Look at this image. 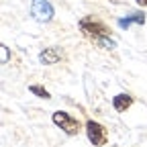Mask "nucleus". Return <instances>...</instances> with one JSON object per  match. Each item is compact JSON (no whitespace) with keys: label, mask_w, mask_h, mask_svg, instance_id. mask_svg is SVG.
Wrapping results in <instances>:
<instances>
[{"label":"nucleus","mask_w":147,"mask_h":147,"mask_svg":"<svg viewBox=\"0 0 147 147\" xmlns=\"http://www.w3.org/2000/svg\"><path fill=\"white\" fill-rule=\"evenodd\" d=\"M131 104H133V96H129V94H117L113 98V106L117 113H125L127 108H131Z\"/></svg>","instance_id":"6"},{"label":"nucleus","mask_w":147,"mask_h":147,"mask_svg":"<svg viewBox=\"0 0 147 147\" xmlns=\"http://www.w3.org/2000/svg\"><path fill=\"white\" fill-rule=\"evenodd\" d=\"M29 90L33 92V94H37V96H41V98H51V94H49V92H47L45 88H41V86H31Z\"/></svg>","instance_id":"8"},{"label":"nucleus","mask_w":147,"mask_h":147,"mask_svg":"<svg viewBox=\"0 0 147 147\" xmlns=\"http://www.w3.org/2000/svg\"><path fill=\"white\" fill-rule=\"evenodd\" d=\"M53 123L57 125L61 131H65L67 135H78V133H80V121H76L71 115L63 113V110L53 113Z\"/></svg>","instance_id":"2"},{"label":"nucleus","mask_w":147,"mask_h":147,"mask_svg":"<svg viewBox=\"0 0 147 147\" xmlns=\"http://www.w3.org/2000/svg\"><path fill=\"white\" fill-rule=\"evenodd\" d=\"M39 59L43 65H53V63H57L61 59V51L57 47H49V49H43L41 55H39Z\"/></svg>","instance_id":"5"},{"label":"nucleus","mask_w":147,"mask_h":147,"mask_svg":"<svg viewBox=\"0 0 147 147\" xmlns=\"http://www.w3.org/2000/svg\"><path fill=\"white\" fill-rule=\"evenodd\" d=\"M0 49H2V63H6V61H8V47H6V45H2Z\"/></svg>","instance_id":"9"},{"label":"nucleus","mask_w":147,"mask_h":147,"mask_svg":"<svg viewBox=\"0 0 147 147\" xmlns=\"http://www.w3.org/2000/svg\"><path fill=\"white\" fill-rule=\"evenodd\" d=\"M133 23L143 25V23H145V14H143V12H133V14H129L127 18H119V27H121V29L131 27Z\"/></svg>","instance_id":"7"},{"label":"nucleus","mask_w":147,"mask_h":147,"mask_svg":"<svg viewBox=\"0 0 147 147\" xmlns=\"http://www.w3.org/2000/svg\"><path fill=\"white\" fill-rule=\"evenodd\" d=\"M137 2H139L141 6H147V0H137Z\"/></svg>","instance_id":"10"},{"label":"nucleus","mask_w":147,"mask_h":147,"mask_svg":"<svg viewBox=\"0 0 147 147\" xmlns=\"http://www.w3.org/2000/svg\"><path fill=\"white\" fill-rule=\"evenodd\" d=\"M86 133H88V139H90V143L92 145H96V147H102V145H106V129L100 125V123H96V121H88L86 123Z\"/></svg>","instance_id":"3"},{"label":"nucleus","mask_w":147,"mask_h":147,"mask_svg":"<svg viewBox=\"0 0 147 147\" xmlns=\"http://www.w3.org/2000/svg\"><path fill=\"white\" fill-rule=\"evenodd\" d=\"M31 12H33V16L37 18V21H41V23H49L53 18V14H55L53 6L47 2V0H33Z\"/></svg>","instance_id":"4"},{"label":"nucleus","mask_w":147,"mask_h":147,"mask_svg":"<svg viewBox=\"0 0 147 147\" xmlns=\"http://www.w3.org/2000/svg\"><path fill=\"white\" fill-rule=\"evenodd\" d=\"M78 27H80V31L88 37V39H92L96 45H100L104 49H115L117 47V41L110 39V29L102 21H98V18L84 16L82 21L78 23Z\"/></svg>","instance_id":"1"}]
</instances>
